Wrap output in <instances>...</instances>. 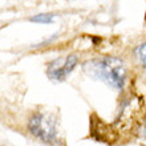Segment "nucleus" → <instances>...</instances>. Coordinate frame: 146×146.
<instances>
[{
	"label": "nucleus",
	"instance_id": "6",
	"mask_svg": "<svg viewBox=\"0 0 146 146\" xmlns=\"http://www.w3.org/2000/svg\"><path fill=\"white\" fill-rule=\"evenodd\" d=\"M142 135L146 138V119H145V125H143V129H142Z\"/></svg>",
	"mask_w": 146,
	"mask_h": 146
},
{
	"label": "nucleus",
	"instance_id": "4",
	"mask_svg": "<svg viewBox=\"0 0 146 146\" xmlns=\"http://www.w3.org/2000/svg\"><path fill=\"white\" fill-rule=\"evenodd\" d=\"M53 19H54V15H52V13H40V15H35L29 20L33 21V23L49 24V23H53Z\"/></svg>",
	"mask_w": 146,
	"mask_h": 146
},
{
	"label": "nucleus",
	"instance_id": "2",
	"mask_svg": "<svg viewBox=\"0 0 146 146\" xmlns=\"http://www.w3.org/2000/svg\"><path fill=\"white\" fill-rule=\"evenodd\" d=\"M28 127H29L31 133L35 137L40 138L41 141H44L46 143L53 142L57 138L56 122L48 114H42V113L35 114L29 121Z\"/></svg>",
	"mask_w": 146,
	"mask_h": 146
},
{
	"label": "nucleus",
	"instance_id": "1",
	"mask_svg": "<svg viewBox=\"0 0 146 146\" xmlns=\"http://www.w3.org/2000/svg\"><path fill=\"white\" fill-rule=\"evenodd\" d=\"M84 70L90 77L104 81L117 90L122 88L126 80V65L117 57H104L88 61L84 65Z\"/></svg>",
	"mask_w": 146,
	"mask_h": 146
},
{
	"label": "nucleus",
	"instance_id": "3",
	"mask_svg": "<svg viewBox=\"0 0 146 146\" xmlns=\"http://www.w3.org/2000/svg\"><path fill=\"white\" fill-rule=\"evenodd\" d=\"M78 58L74 54L66 56V57H58L49 62L48 65V76L53 81H62L66 76L74 69Z\"/></svg>",
	"mask_w": 146,
	"mask_h": 146
},
{
	"label": "nucleus",
	"instance_id": "5",
	"mask_svg": "<svg viewBox=\"0 0 146 146\" xmlns=\"http://www.w3.org/2000/svg\"><path fill=\"white\" fill-rule=\"evenodd\" d=\"M135 53H137V56H138V58H139V61H141V64H142L143 66H146V42L141 44V45L137 48Z\"/></svg>",
	"mask_w": 146,
	"mask_h": 146
}]
</instances>
